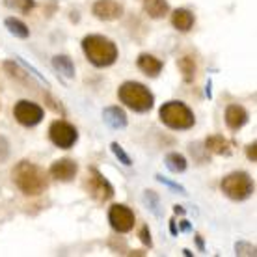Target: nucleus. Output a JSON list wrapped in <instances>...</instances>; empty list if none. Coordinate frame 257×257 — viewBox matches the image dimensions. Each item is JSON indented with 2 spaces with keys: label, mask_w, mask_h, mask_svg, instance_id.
<instances>
[{
  "label": "nucleus",
  "mask_w": 257,
  "mask_h": 257,
  "mask_svg": "<svg viewBox=\"0 0 257 257\" xmlns=\"http://www.w3.org/2000/svg\"><path fill=\"white\" fill-rule=\"evenodd\" d=\"M12 179L15 187L26 196H39L49 188V177L45 170L30 161H21L12 170Z\"/></svg>",
  "instance_id": "1"
},
{
  "label": "nucleus",
  "mask_w": 257,
  "mask_h": 257,
  "mask_svg": "<svg viewBox=\"0 0 257 257\" xmlns=\"http://www.w3.org/2000/svg\"><path fill=\"white\" fill-rule=\"evenodd\" d=\"M82 51L86 58L90 60L95 67H108L117 60V47L112 39L104 38V36H86L82 39Z\"/></svg>",
  "instance_id": "2"
},
{
  "label": "nucleus",
  "mask_w": 257,
  "mask_h": 257,
  "mask_svg": "<svg viewBox=\"0 0 257 257\" xmlns=\"http://www.w3.org/2000/svg\"><path fill=\"white\" fill-rule=\"evenodd\" d=\"M117 97L125 106L135 112H148L153 108V93L140 82H123L117 90Z\"/></svg>",
  "instance_id": "3"
},
{
  "label": "nucleus",
  "mask_w": 257,
  "mask_h": 257,
  "mask_svg": "<svg viewBox=\"0 0 257 257\" xmlns=\"http://www.w3.org/2000/svg\"><path fill=\"white\" fill-rule=\"evenodd\" d=\"M159 116H161V121L166 127L174 128V131H187V128H192L194 123H196L192 110L181 101L164 103L159 110Z\"/></svg>",
  "instance_id": "4"
},
{
  "label": "nucleus",
  "mask_w": 257,
  "mask_h": 257,
  "mask_svg": "<svg viewBox=\"0 0 257 257\" xmlns=\"http://www.w3.org/2000/svg\"><path fill=\"white\" fill-rule=\"evenodd\" d=\"M220 188L233 201H244L253 194L255 185H253V179L246 172H233V174L225 175L222 179Z\"/></svg>",
  "instance_id": "5"
},
{
  "label": "nucleus",
  "mask_w": 257,
  "mask_h": 257,
  "mask_svg": "<svg viewBox=\"0 0 257 257\" xmlns=\"http://www.w3.org/2000/svg\"><path fill=\"white\" fill-rule=\"evenodd\" d=\"M49 138L51 142L60 149H71L77 144L78 133L77 128L73 127L71 123H67L65 119H56L51 123L49 127Z\"/></svg>",
  "instance_id": "6"
},
{
  "label": "nucleus",
  "mask_w": 257,
  "mask_h": 257,
  "mask_svg": "<svg viewBox=\"0 0 257 257\" xmlns=\"http://www.w3.org/2000/svg\"><path fill=\"white\" fill-rule=\"evenodd\" d=\"M86 188L91 198L97 199L99 203H104L114 196V187L104 179V175L97 168H90V177L86 181Z\"/></svg>",
  "instance_id": "7"
},
{
  "label": "nucleus",
  "mask_w": 257,
  "mask_h": 257,
  "mask_svg": "<svg viewBox=\"0 0 257 257\" xmlns=\"http://www.w3.org/2000/svg\"><path fill=\"white\" fill-rule=\"evenodd\" d=\"M13 116L25 127H36L43 119V108L38 103L23 99V101H19L13 106Z\"/></svg>",
  "instance_id": "8"
},
{
  "label": "nucleus",
  "mask_w": 257,
  "mask_h": 257,
  "mask_svg": "<svg viewBox=\"0 0 257 257\" xmlns=\"http://www.w3.org/2000/svg\"><path fill=\"white\" fill-rule=\"evenodd\" d=\"M108 222L112 225V229L117 233H128L136 224L135 212L131 211L127 205L116 203L110 207L108 211Z\"/></svg>",
  "instance_id": "9"
},
{
  "label": "nucleus",
  "mask_w": 257,
  "mask_h": 257,
  "mask_svg": "<svg viewBox=\"0 0 257 257\" xmlns=\"http://www.w3.org/2000/svg\"><path fill=\"white\" fill-rule=\"evenodd\" d=\"M91 13L101 21H116L121 19L123 6L116 0H97L91 8Z\"/></svg>",
  "instance_id": "10"
},
{
  "label": "nucleus",
  "mask_w": 257,
  "mask_h": 257,
  "mask_svg": "<svg viewBox=\"0 0 257 257\" xmlns=\"http://www.w3.org/2000/svg\"><path fill=\"white\" fill-rule=\"evenodd\" d=\"M51 177H54L60 183H67V181H73L77 177L78 166L73 159H60V161H54L51 166Z\"/></svg>",
  "instance_id": "11"
},
{
  "label": "nucleus",
  "mask_w": 257,
  "mask_h": 257,
  "mask_svg": "<svg viewBox=\"0 0 257 257\" xmlns=\"http://www.w3.org/2000/svg\"><path fill=\"white\" fill-rule=\"evenodd\" d=\"M224 119L225 125L231 131H238V128H242L248 123V112L240 104H229L224 112Z\"/></svg>",
  "instance_id": "12"
},
{
  "label": "nucleus",
  "mask_w": 257,
  "mask_h": 257,
  "mask_svg": "<svg viewBox=\"0 0 257 257\" xmlns=\"http://www.w3.org/2000/svg\"><path fill=\"white\" fill-rule=\"evenodd\" d=\"M103 121L114 131H121L127 127V114L119 106H106L103 110Z\"/></svg>",
  "instance_id": "13"
},
{
  "label": "nucleus",
  "mask_w": 257,
  "mask_h": 257,
  "mask_svg": "<svg viewBox=\"0 0 257 257\" xmlns=\"http://www.w3.org/2000/svg\"><path fill=\"white\" fill-rule=\"evenodd\" d=\"M136 65H138V69L144 73V75H148V77H159V73L162 71L164 64H162L159 58H155L153 54H148V52H144L138 56L136 60Z\"/></svg>",
  "instance_id": "14"
},
{
  "label": "nucleus",
  "mask_w": 257,
  "mask_h": 257,
  "mask_svg": "<svg viewBox=\"0 0 257 257\" xmlns=\"http://www.w3.org/2000/svg\"><path fill=\"white\" fill-rule=\"evenodd\" d=\"M194 23H196L194 13L185 10V8H179V10H175V12L172 13V25H174V28L175 30H179V32H188V30H192Z\"/></svg>",
  "instance_id": "15"
},
{
  "label": "nucleus",
  "mask_w": 257,
  "mask_h": 257,
  "mask_svg": "<svg viewBox=\"0 0 257 257\" xmlns=\"http://www.w3.org/2000/svg\"><path fill=\"white\" fill-rule=\"evenodd\" d=\"M144 12L151 19H164L170 13V4L168 0H144Z\"/></svg>",
  "instance_id": "16"
},
{
  "label": "nucleus",
  "mask_w": 257,
  "mask_h": 257,
  "mask_svg": "<svg viewBox=\"0 0 257 257\" xmlns=\"http://www.w3.org/2000/svg\"><path fill=\"white\" fill-rule=\"evenodd\" d=\"M52 67L62 73L65 78H73L75 77V64H73V60L69 56H65V54H58V56H54L52 58Z\"/></svg>",
  "instance_id": "17"
},
{
  "label": "nucleus",
  "mask_w": 257,
  "mask_h": 257,
  "mask_svg": "<svg viewBox=\"0 0 257 257\" xmlns=\"http://www.w3.org/2000/svg\"><path fill=\"white\" fill-rule=\"evenodd\" d=\"M205 148L216 155H229V151H231V149H229V142L225 140L222 135L209 136L205 140Z\"/></svg>",
  "instance_id": "18"
},
{
  "label": "nucleus",
  "mask_w": 257,
  "mask_h": 257,
  "mask_svg": "<svg viewBox=\"0 0 257 257\" xmlns=\"http://www.w3.org/2000/svg\"><path fill=\"white\" fill-rule=\"evenodd\" d=\"M177 67H179L181 75H183V78H185V82H192L194 78H196L198 65H196V62H194L192 56H183V58H179Z\"/></svg>",
  "instance_id": "19"
},
{
  "label": "nucleus",
  "mask_w": 257,
  "mask_h": 257,
  "mask_svg": "<svg viewBox=\"0 0 257 257\" xmlns=\"http://www.w3.org/2000/svg\"><path fill=\"white\" fill-rule=\"evenodd\" d=\"M4 25H6L8 32L12 34V36H15V38L26 39L28 36H30V30H28V26H26L23 21L15 19V17H8V19L4 21Z\"/></svg>",
  "instance_id": "20"
},
{
  "label": "nucleus",
  "mask_w": 257,
  "mask_h": 257,
  "mask_svg": "<svg viewBox=\"0 0 257 257\" xmlns=\"http://www.w3.org/2000/svg\"><path fill=\"white\" fill-rule=\"evenodd\" d=\"M164 162H166L168 170H170V172H174V174H183L188 166L187 159H185L181 153H168L166 159H164Z\"/></svg>",
  "instance_id": "21"
},
{
  "label": "nucleus",
  "mask_w": 257,
  "mask_h": 257,
  "mask_svg": "<svg viewBox=\"0 0 257 257\" xmlns=\"http://www.w3.org/2000/svg\"><path fill=\"white\" fill-rule=\"evenodd\" d=\"M110 149H112V153L116 155V159L121 162V164H125V166H133V159L125 153V149H123L117 142H112V144H110Z\"/></svg>",
  "instance_id": "22"
},
{
  "label": "nucleus",
  "mask_w": 257,
  "mask_h": 257,
  "mask_svg": "<svg viewBox=\"0 0 257 257\" xmlns=\"http://www.w3.org/2000/svg\"><path fill=\"white\" fill-rule=\"evenodd\" d=\"M6 4L13 8H19L21 12L28 13L34 8V0H6Z\"/></svg>",
  "instance_id": "23"
},
{
  "label": "nucleus",
  "mask_w": 257,
  "mask_h": 257,
  "mask_svg": "<svg viewBox=\"0 0 257 257\" xmlns=\"http://www.w3.org/2000/svg\"><path fill=\"white\" fill-rule=\"evenodd\" d=\"M144 199H146V203H148L149 211L155 212V214L159 216V211H157V207H159V198H157V194H155L153 190H146Z\"/></svg>",
  "instance_id": "24"
},
{
  "label": "nucleus",
  "mask_w": 257,
  "mask_h": 257,
  "mask_svg": "<svg viewBox=\"0 0 257 257\" xmlns=\"http://www.w3.org/2000/svg\"><path fill=\"white\" fill-rule=\"evenodd\" d=\"M155 177H157V181H159V183L166 185V187H170L172 190H175V192L183 194V196H187V188H185V187H181V185H177V183H174V181L166 179V177H162V175H155Z\"/></svg>",
  "instance_id": "25"
},
{
  "label": "nucleus",
  "mask_w": 257,
  "mask_h": 257,
  "mask_svg": "<svg viewBox=\"0 0 257 257\" xmlns=\"http://www.w3.org/2000/svg\"><path fill=\"white\" fill-rule=\"evenodd\" d=\"M10 157V144L4 136H0V164H4Z\"/></svg>",
  "instance_id": "26"
},
{
  "label": "nucleus",
  "mask_w": 257,
  "mask_h": 257,
  "mask_svg": "<svg viewBox=\"0 0 257 257\" xmlns=\"http://www.w3.org/2000/svg\"><path fill=\"white\" fill-rule=\"evenodd\" d=\"M140 240L146 246H148V248H151V246H153V240H151V233H149V227H148V225H142V229H140Z\"/></svg>",
  "instance_id": "27"
},
{
  "label": "nucleus",
  "mask_w": 257,
  "mask_h": 257,
  "mask_svg": "<svg viewBox=\"0 0 257 257\" xmlns=\"http://www.w3.org/2000/svg\"><path fill=\"white\" fill-rule=\"evenodd\" d=\"M257 144L255 142H253V144H250V146H248V148H246V157H248V159H250L251 162H255L257 161Z\"/></svg>",
  "instance_id": "28"
},
{
  "label": "nucleus",
  "mask_w": 257,
  "mask_h": 257,
  "mask_svg": "<svg viewBox=\"0 0 257 257\" xmlns=\"http://www.w3.org/2000/svg\"><path fill=\"white\" fill-rule=\"evenodd\" d=\"M196 242H198V246H199V248H201V250H203V240H201V237L196 238Z\"/></svg>",
  "instance_id": "29"
},
{
  "label": "nucleus",
  "mask_w": 257,
  "mask_h": 257,
  "mask_svg": "<svg viewBox=\"0 0 257 257\" xmlns=\"http://www.w3.org/2000/svg\"><path fill=\"white\" fill-rule=\"evenodd\" d=\"M181 227H183V229H185V231H188V229H190V225H188L187 222H183V224H181Z\"/></svg>",
  "instance_id": "30"
},
{
  "label": "nucleus",
  "mask_w": 257,
  "mask_h": 257,
  "mask_svg": "<svg viewBox=\"0 0 257 257\" xmlns=\"http://www.w3.org/2000/svg\"><path fill=\"white\" fill-rule=\"evenodd\" d=\"M0 108H2V104H0Z\"/></svg>",
  "instance_id": "31"
}]
</instances>
